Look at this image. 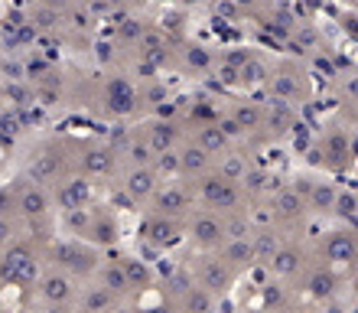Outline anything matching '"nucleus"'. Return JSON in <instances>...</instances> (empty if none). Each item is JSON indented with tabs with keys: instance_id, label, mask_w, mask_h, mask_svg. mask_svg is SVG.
I'll use <instances>...</instances> for the list:
<instances>
[{
	"instance_id": "nucleus-1",
	"label": "nucleus",
	"mask_w": 358,
	"mask_h": 313,
	"mask_svg": "<svg viewBox=\"0 0 358 313\" xmlns=\"http://www.w3.org/2000/svg\"><path fill=\"white\" fill-rule=\"evenodd\" d=\"M176 238H179V225L170 216H163L160 212V216H153L150 222H147V242H153V245L170 248Z\"/></svg>"
},
{
	"instance_id": "nucleus-12",
	"label": "nucleus",
	"mask_w": 358,
	"mask_h": 313,
	"mask_svg": "<svg viewBox=\"0 0 358 313\" xmlns=\"http://www.w3.org/2000/svg\"><path fill=\"white\" fill-rule=\"evenodd\" d=\"M273 271H277V274H293V271H300V251H293V248L277 251V255H273Z\"/></svg>"
},
{
	"instance_id": "nucleus-2",
	"label": "nucleus",
	"mask_w": 358,
	"mask_h": 313,
	"mask_svg": "<svg viewBox=\"0 0 358 313\" xmlns=\"http://www.w3.org/2000/svg\"><path fill=\"white\" fill-rule=\"evenodd\" d=\"M199 277H202V287H208V291H225L228 265L225 261H215V258H202V265H199Z\"/></svg>"
},
{
	"instance_id": "nucleus-11",
	"label": "nucleus",
	"mask_w": 358,
	"mask_h": 313,
	"mask_svg": "<svg viewBox=\"0 0 358 313\" xmlns=\"http://www.w3.org/2000/svg\"><path fill=\"white\" fill-rule=\"evenodd\" d=\"M355 255V245H352L349 235H332L329 238V258L332 261H352Z\"/></svg>"
},
{
	"instance_id": "nucleus-18",
	"label": "nucleus",
	"mask_w": 358,
	"mask_h": 313,
	"mask_svg": "<svg viewBox=\"0 0 358 313\" xmlns=\"http://www.w3.org/2000/svg\"><path fill=\"white\" fill-rule=\"evenodd\" d=\"M332 202H336V193H332L329 186H320V190H316V196H313V206L322 209V212H326Z\"/></svg>"
},
{
	"instance_id": "nucleus-5",
	"label": "nucleus",
	"mask_w": 358,
	"mask_h": 313,
	"mask_svg": "<svg viewBox=\"0 0 358 313\" xmlns=\"http://www.w3.org/2000/svg\"><path fill=\"white\" fill-rule=\"evenodd\" d=\"M153 173L150 167H137V170L131 173V180H127V193H131L134 200H143V196H150L153 193Z\"/></svg>"
},
{
	"instance_id": "nucleus-24",
	"label": "nucleus",
	"mask_w": 358,
	"mask_h": 313,
	"mask_svg": "<svg viewBox=\"0 0 358 313\" xmlns=\"http://www.w3.org/2000/svg\"><path fill=\"white\" fill-rule=\"evenodd\" d=\"M290 111H280V108H277V111H273V127H277V131H283V127H290Z\"/></svg>"
},
{
	"instance_id": "nucleus-28",
	"label": "nucleus",
	"mask_w": 358,
	"mask_h": 313,
	"mask_svg": "<svg viewBox=\"0 0 358 313\" xmlns=\"http://www.w3.org/2000/svg\"><path fill=\"white\" fill-rule=\"evenodd\" d=\"M7 232H10V222H7V218H0V242L7 238Z\"/></svg>"
},
{
	"instance_id": "nucleus-6",
	"label": "nucleus",
	"mask_w": 358,
	"mask_h": 313,
	"mask_svg": "<svg viewBox=\"0 0 358 313\" xmlns=\"http://www.w3.org/2000/svg\"><path fill=\"white\" fill-rule=\"evenodd\" d=\"M206 200H208V206L228 209V206H235V190H231L225 180H212L206 186Z\"/></svg>"
},
{
	"instance_id": "nucleus-19",
	"label": "nucleus",
	"mask_w": 358,
	"mask_h": 313,
	"mask_svg": "<svg viewBox=\"0 0 358 313\" xmlns=\"http://www.w3.org/2000/svg\"><path fill=\"white\" fill-rule=\"evenodd\" d=\"M332 287H336V277H332V274H326V271H322V274H316V277H313V294H329Z\"/></svg>"
},
{
	"instance_id": "nucleus-16",
	"label": "nucleus",
	"mask_w": 358,
	"mask_h": 313,
	"mask_svg": "<svg viewBox=\"0 0 358 313\" xmlns=\"http://www.w3.org/2000/svg\"><path fill=\"white\" fill-rule=\"evenodd\" d=\"M94 238L98 242H114L117 238V228H114V222H108V218H101V222H94Z\"/></svg>"
},
{
	"instance_id": "nucleus-9",
	"label": "nucleus",
	"mask_w": 358,
	"mask_h": 313,
	"mask_svg": "<svg viewBox=\"0 0 358 313\" xmlns=\"http://www.w3.org/2000/svg\"><path fill=\"white\" fill-rule=\"evenodd\" d=\"M49 200L43 190H27L23 196H20V209L27 212V216H39V212H46Z\"/></svg>"
},
{
	"instance_id": "nucleus-17",
	"label": "nucleus",
	"mask_w": 358,
	"mask_h": 313,
	"mask_svg": "<svg viewBox=\"0 0 358 313\" xmlns=\"http://www.w3.org/2000/svg\"><path fill=\"white\" fill-rule=\"evenodd\" d=\"M257 121H261V114L255 108H238L235 111V124H241V127H255Z\"/></svg>"
},
{
	"instance_id": "nucleus-13",
	"label": "nucleus",
	"mask_w": 358,
	"mask_h": 313,
	"mask_svg": "<svg viewBox=\"0 0 358 313\" xmlns=\"http://www.w3.org/2000/svg\"><path fill=\"white\" fill-rule=\"evenodd\" d=\"M101 287H108L111 294H121V291H127V277H124V267L121 265H111L108 271L101 274Z\"/></svg>"
},
{
	"instance_id": "nucleus-26",
	"label": "nucleus",
	"mask_w": 358,
	"mask_h": 313,
	"mask_svg": "<svg viewBox=\"0 0 358 313\" xmlns=\"http://www.w3.org/2000/svg\"><path fill=\"white\" fill-rule=\"evenodd\" d=\"M189 307H208V297L199 294V291H192V297H189Z\"/></svg>"
},
{
	"instance_id": "nucleus-23",
	"label": "nucleus",
	"mask_w": 358,
	"mask_h": 313,
	"mask_svg": "<svg viewBox=\"0 0 358 313\" xmlns=\"http://www.w3.org/2000/svg\"><path fill=\"white\" fill-rule=\"evenodd\" d=\"M222 173H225V176H231V180H238V176L245 173V163L238 160V157H231V160L222 163Z\"/></svg>"
},
{
	"instance_id": "nucleus-8",
	"label": "nucleus",
	"mask_w": 358,
	"mask_h": 313,
	"mask_svg": "<svg viewBox=\"0 0 358 313\" xmlns=\"http://www.w3.org/2000/svg\"><path fill=\"white\" fill-rule=\"evenodd\" d=\"M255 258H257L255 248H251V242H245V238H235L225 251V261H231V265H251Z\"/></svg>"
},
{
	"instance_id": "nucleus-25",
	"label": "nucleus",
	"mask_w": 358,
	"mask_h": 313,
	"mask_svg": "<svg viewBox=\"0 0 358 313\" xmlns=\"http://www.w3.org/2000/svg\"><path fill=\"white\" fill-rule=\"evenodd\" d=\"M88 167L92 170H108V157L104 153H88Z\"/></svg>"
},
{
	"instance_id": "nucleus-3",
	"label": "nucleus",
	"mask_w": 358,
	"mask_h": 313,
	"mask_svg": "<svg viewBox=\"0 0 358 313\" xmlns=\"http://www.w3.org/2000/svg\"><path fill=\"white\" fill-rule=\"evenodd\" d=\"M192 235L199 238V242H206V245H215L218 238L225 235V225L218 222L215 216H208V212H202V216L192 222Z\"/></svg>"
},
{
	"instance_id": "nucleus-4",
	"label": "nucleus",
	"mask_w": 358,
	"mask_h": 313,
	"mask_svg": "<svg viewBox=\"0 0 358 313\" xmlns=\"http://www.w3.org/2000/svg\"><path fill=\"white\" fill-rule=\"evenodd\" d=\"M39 291H43V297H46V300H52V304H62V300H69V297H72V284H69L66 274H49V277H43Z\"/></svg>"
},
{
	"instance_id": "nucleus-22",
	"label": "nucleus",
	"mask_w": 358,
	"mask_h": 313,
	"mask_svg": "<svg viewBox=\"0 0 358 313\" xmlns=\"http://www.w3.org/2000/svg\"><path fill=\"white\" fill-rule=\"evenodd\" d=\"M170 141H173V127L170 124H160V127H157V137L150 141V147H166Z\"/></svg>"
},
{
	"instance_id": "nucleus-14",
	"label": "nucleus",
	"mask_w": 358,
	"mask_h": 313,
	"mask_svg": "<svg viewBox=\"0 0 358 313\" xmlns=\"http://www.w3.org/2000/svg\"><path fill=\"white\" fill-rule=\"evenodd\" d=\"M124 277H127V284H143V281H150V271L141 265V261H124Z\"/></svg>"
},
{
	"instance_id": "nucleus-27",
	"label": "nucleus",
	"mask_w": 358,
	"mask_h": 313,
	"mask_svg": "<svg viewBox=\"0 0 358 313\" xmlns=\"http://www.w3.org/2000/svg\"><path fill=\"white\" fill-rule=\"evenodd\" d=\"M339 212H342V216H349V212H352V196H349V193L339 200Z\"/></svg>"
},
{
	"instance_id": "nucleus-21",
	"label": "nucleus",
	"mask_w": 358,
	"mask_h": 313,
	"mask_svg": "<svg viewBox=\"0 0 358 313\" xmlns=\"http://www.w3.org/2000/svg\"><path fill=\"white\" fill-rule=\"evenodd\" d=\"M131 157H134V163H137V167H147V163L153 160V147H147V144H134Z\"/></svg>"
},
{
	"instance_id": "nucleus-20",
	"label": "nucleus",
	"mask_w": 358,
	"mask_h": 313,
	"mask_svg": "<svg viewBox=\"0 0 358 313\" xmlns=\"http://www.w3.org/2000/svg\"><path fill=\"white\" fill-rule=\"evenodd\" d=\"M114 304V294L108 291V287H101V291H92L88 294V307H111Z\"/></svg>"
},
{
	"instance_id": "nucleus-15",
	"label": "nucleus",
	"mask_w": 358,
	"mask_h": 313,
	"mask_svg": "<svg viewBox=\"0 0 358 313\" xmlns=\"http://www.w3.org/2000/svg\"><path fill=\"white\" fill-rule=\"evenodd\" d=\"M228 134L222 131V127H206L202 131V151H218L222 144H225Z\"/></svg>"
},
{
	"instance_id": "nucleus-10",
	"label": "nucleus",
	"mask_w": 358,
	"mask_h": 313,
	"mask_svg": "<svg viewBox=\"0 0 358 313\" xmlns=\"http://www.w3.org/2000/svg\"><path fill=\"white\" fill-rule=\"evenodd\" d=\"M176 163L182 167V170L196 173V170H202V167L208 163V151H202V147H186V151H182V157H179Z\"/></svg>"
},
{
	"instance_id": "nucleus-7",
	"label": "nucleus",
	"mask_w": 358,
	"mask_h": 313,
	"mask_svg": "<svg viewBox=\"0 0 358 313\" xmlns=\"http://www.w3.org/2000/svg\"><path fill=\"white\" fill-rule=\"evenodd\" d=\"M157 209H160L163 216H173V212H182L186 209V193L170 186V190H163V196L157 200Z\"/></svg>"
}]
</instances>
